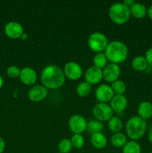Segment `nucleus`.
<instances>
[{"instance_id":"f257e3e1","label":"nucleus","mask_w":152,"mask_h":153,"mask_svg":"<svg viewBox=\"0 0 152 153\" xmlns=\"http://www.w3.org/2000/svg\"><path fill=\"white\" fill-rule=\"evenodd\" d=\"M41 82L48 90H55L61 88L65 83L66 77L63 70L55 64L46 66L41 73Z\"/></svg>"},{"instance_id":"f03ea898","label":"nucleus","mask_w":152,"mask_h":153,"mask_svg":"<svg viewBox=\"0 0 152 153\" xmlns=\"http://www.w3.org/2000/svg\"><path fill=\"white\" fill-rule=\"evenodd\" d=\"M104 54L107 61L111 64H118L124 62L128 56V46L122 41L113 40L108 43L107 48L104 50Z\"/></svg>"},{"instance_id":"7ed1b4c3","label":"nucleus","mask_w":152,"mask_h":153,"mask_svg":"<svg viewBox=\"0 0 152 153\" xmlns=\"http://www.w3.org/2000/svg\"><path fill=\"white\" fill-rule=\"evenodd\" d=\"M127 135L131 140H140L145 134L147 129L146 121L138 116H134L130 118L125 126Z\"/></svg>"},{"instance_id":"20e7f679","label":"nucleus","mask_w":152,"mask_h":153,"mask_svg":"<svg viewBox=\"0 0 152 153\" xmlns=\"http://www.w3.org/2000/svg\"><path fill=\"white\" fill-rule=\"evenodd\" d=\"M108 15L113 22L117 25H123L131 19L130 8L122 2H116L111 4L109 8Z\"/></svg>"},{"instance_id":"39448f33","label":"nucleus","mask_w":152,"mask_h":153,"mask_svg":"<svg viewBox=\"0 0 152 153\" xmlns=\"http://www.w3.org/2000/svg\"><path fill=\"white\" fill-rule=\"evenodd\" d=\"M87 43L91 50L99 53L105 50L108 45V40L105 34L97 31V32L92 33L89 35Z\"/></svg>"},{"instance_id":"423d86ee","label":"nucleus","mask_w":152,"mask_h":153,"mask_svg":"<svg viewBox=\"0 0 152 153\" xmlns=\"http://www.w3.org/2000/svg\"><path fill=\"white\" fill-rule=\"evenodd\" d=\"M92 114L95 120L101 122L109 121L113 117V111L110 105L107 103L99 102L92 108Z\"/></svg>"},{"instance_id":"0eeeda50","label":"nucleus","mask_w":152,"mask_h":153,"mask_svg":"<svg viewBox=\"0 0 152 153\" xmlns=\"http://www.w3.org/2000/svg\"><path fill=\"white\" fill-rule=\"evenodd\" d=\"M65 77L72 81L78 80L83 75V69L80 65L75 61H70L65 64L63 68Z\"/></svg>"},{"instance_id":"6e6552de","label":"nucleus","mask_w":152,"mask_h":153,"mask_svg":"<svg viewBox=\"0 0 152 153\" xmlns=\"http://www.w3.org/2000/svg\"><path fill=\"white\" fill-rule=\"evenodd\" d=\"M87 121L80 114H74L69 120V127L74 134H81L86 130Z\"/></svg>"},{"instance_id":"1a4fd4ad","label":"nucleus","mask_w":152,"mask_h":153,"mask_svg":"<svg viewBox=\"0 0 152 153\" xmlns=\"http://www.w3.org/2000/svg\"><path fill=\"white\" fill-rule=\"evenodd\" d=\"M4 31L5 35L8 38L16 40L20 38L22 34L24 33V29L22 25L19 22L10 21L4 25Z\"/></svg>"},{"instance_id":"9d476101","label":"nucleus","mask_w":152,"mask_h":153,"mask_svg":"<svg viewBox=\"0 0 152 153\" xmlns=\"http://www.w3.org/2000/svg\"><path fill=\"white\" fill-rule=\"evenodd\" d=\"M103 79L109 83H113L118 80L121 74V69L118 64H107L103 69Z\"/></svg>"},{"instance_id":"9b49d317","label":"nucleus","mask_w":152,"mask_h":153,"mask_svg":"<svg viewBox=\"0 0 152 153\" xmlns=\"http://www.w3.org/2000/svg\"><path fill=\"white\" fill-rule=\"evenodd\" d=\"M95 97L97 100L102 103H107L111 101L115 94L112 90L111 86L103 84L96 88L95 92Z\"/></svg>"},{"instance_id":"f8f14e48","label":"nucleus","mask_w":152,"mask_h":153,"mask_svg":"<svg viewBox=\"0 0 152 153\" xmlns=\"http://www.w3.org/2000/svg\"><path fill=\"white\" fill-rule=\"evenodd\" d=\"M85 82L90 85H97L103 79V71L95 66L89 67L84 73Z\"/></svg>"},{"instance_id":"ddd939ff","label":"nucleus","mask_w":152,"mask_h":153,"mask_svg":"<svg viewBox=\"0 0 152 153\" xmlns=\"http://www.w3.org/2000/svg\"><path fill=\"white\" fill-rule=\"evenodd\" d=\"M48 89L42 85H35L28 91V97L31 101L39 102L43 101L48 96Z\"/></svg>"},{"instance_id":"4468645a","label":"nucleus","mask_w":152,"mask_h":153,"mask_svg":"<svg viewBox=\"0 0 152 153\" xmlns=\"http://www.w3.org/2000/svg\"><path fill=\"white\" fill-rule=\"evenodd\" d=\"M128 99L125 95H115L110 102L113 113H122L128 107Z\"/></svg>"},{"instance_id":"2eb2a0df","label":"nucleus","mask_w":152,"mask_h":153,"mask_svg":"<svg viewBox=\"0 0 152 153\" xmlns=\"http://www.w3.org/2000/svg\"><path fill=\"white\" fill-rule=\"evenodd\" d=\"M19 79L25 85H34L37 80V72L31 67H24L21 70Z\"/></svg>"},{"instance_id":"dca6fc26","label":"nucleus","mask_w":152,"mask_h":153,"mask_svg":"<svg viewBox=\"0 0 152 153\" xmlns=\"http://www.w3.org/2000/svg\"><path fill=\"white\" fill-rule=\"evenodd\" d=\"M138 117L144 120L150 119L152 117V104L148 101H143L139 103L137 108Z\"/></svg>"},{"instance_id":"f3484780","label":"nucleus","mask_w":152,"mask_h":153,"mask_svg":"<svg viewBox=\"0 0 152 153\" xmlns=\"http://www.w3.org/2000/svg\"><path fill=\"white\" fill-rule=\"evenodd\" d=\"M131 16L137 19H143L148 14V9L144 4L135 2L130 7Z\"/></svg>"},{"instance_id":"a211bd4d","label":"nucleus","mask_w":152,"mask_h":153,"mask_svg":"<svg viewBox=\"0 0 152 153\" xmlns=\"http://www.w3.org/2000/svg\"><path fill=\"white\" fill-rule=\"evenodd\" d=\"M90 141L92 146L98 149H104L107 143V137L102 132H97L91 134Z\"/></svg>"},{"instance_id":"6ab92c4d","label":"nucleus","mask_w":152,"mask_h":153,"mask_svg":"<svg viewBox=\"0 0 152 153\" xmlns=\"http://www.w3.org/2000/svg\"><path fill=\"white\" fill-rule=\"evenodd\" d=\"M131 66H132L133 69L136 70V71L142 72L147 69V67H148V64L147 61H146L145 56L139 55V56L135 57L132 60Z\"/></svg>"},{"instance_id":"aec40b11","label":"nucleus","mask_w":152,"mask_h":153,"mask_svg":"<svg viewBox=\"0 0 152 153\" xmlns=\"http://www.w3.org/2000/svg\"><path fill=\"white\" fill-rule=\"evenodd\" d=\"M107 126H108L109 130L115 134V133L120 132L121 130L123 128V123L120 118L113 116L108 121Z\"/></svg>"},{"instance_id":"412c9836","label":"nucleus","mask_w":152,"mask_h":153,"mask_svg":"<svg viewBox=\"0 0 152 153\" xmlns=\"http://www.w3.org/2000/svg\"><path fill=\"white\" fill-rule=\"evenodd\" d=\"M110 142L115 147L123 148L128 141H127V137L123 133L118 132L115 133L112 135L111 138H110Z\"/></svg>"},{"instance_id":"4be33fe9","label":"nucleus","mask_w":152,"mask_h":153,"mask_svg":"<svg viewBox=\"0 0 152 153\" xmlns=\"http://www.w3.org/2000/svg\"><path fill=\"white\" fill-rule=\"evenodd\" d=\"M103 129H104V125L101 121H98L97 120H91L87 122L86 131L91 134L94 133L101 132Z\"/></svg>"},{"instance_id":"5701e85b","label":"nucleus","mask_w":152,"mask_h":153,"mask_svg":"<svg viewBox=\"0 0 152 153\" xmlns=\"http://www.w3.org/2000/svg\"><path fill=\"white\" fill-rule=\"evenodd\" d=\"M142 148L139 143L134 140L127 142L122 148V153H141Z\"/></svg>"},{"instance_id":"b1692460","label":"nucleus","mask_w":152,"mask_h":153,"mask_svg":"<svg viewBox=\"0 0 152 153\" xmlns=\"http://www.w3.org/2000/svg\"><path fill=\"white\" fill-rule=\"evenodd\" d=\"M107 61H107V57H106L105 54L103 53V52L97 53L94 56L93 60H92L94 66L98 67V68L101 69V70L104 69L107 65Z\"/></svg>"},{"instance_id":"393cba45","label":"nucleus","mask_w":152,"mask_h":153,"mask_svg":"<svg viewBox=\"0 0 152 153\" xmlns=\"http://www.w3.org/2000/svg\"><path fill=\"white\" fill-rule=\"evenodd\" d=\"M76 92L80 97H86L91 92V85L86 82H82L76 88Z\"/></svg>"},{"instance_id":"a878e982","label":"nucleus","mask_w":152,"mask_h":153,"mask_svg":"<svg viewBox=\"0 0 152 153\" xmlns=\"http://www.w3.org/2000/svg\"><path fill=\"white\" fill-rule=\"evenodd\" d=\"M111 88L115 95H124L126 91L127 87L123 81L118 79L112 83Z\"/></svg>"},{"instance_id":"bb28decb","label":"nucleus","mask_w":152,"mask_h":153,"mask_svg":"<svg viewBox=\"0 0 152 153\" xmlns=\"http://www.w3.org/2000/svg\"><path fill=\"white\" fill-rule=\"evenodd\" d=\"M72 148L76 149H81L85 143L84 137L80 134H74L70 139Z\"/></svg>"},{"instance_id":"cd10ccee","label":"nucleus","mask_w":152,"mask_h":153,"mask_svg":"<svg viewBox=\"0 0 152 153\" xmlns=\"http://www.w3.org/2000/svg\"><path fill=\"white\" fill-rule=\"evenodd\" d=\"M72 149L71 141L68 138H63L58 143V149L59 152L61 153H69Z\"/></svg>"},{"instance_id":"c85d7f7f","label":"nucleus","mask_w":152,"mask_h":153,"mask_svg":"<svg viewBox=\"0 0 152 153\" xmlns=\"http://www.w3.org/2000/svg\"><path fill=\"white\" fill-rule=\"evenodd\" d=\"M20 72L21 70L19 67L14 65H11L7 67L6 73H7V76L10 79H16V78H19Z\"/></svg>"},{"instance_id":"c756f323","label":"nucleus","mask_w":152,"mask_h":153,"mask_svg":"<svg viewBox=\"0 0 152 153\" xmlns=\"http://www.w3.org/2000/svg\"><path fill=\"white\" fill-rule=\"evenodd\" d=\"M145 58L146 61H147L148 66L152 67V47L149 48L145 52Z\"/></svg>"},{"instance_id":"7c9ffc66","label":"nucleus","mask_w":152,"mask_h":153,"mask_svg":"<svg viewBox=\"0 0 152 153\" xmlns=\"http://www.w3.org/2000/svg\"><path fill=\"white\" fill-rule=\"evenodd\" d=\"M5 149V142L2 137H0V153L4 152Z\"/></svg>"},{"instance_id":"2f4dec72","label":"nucleus","mask_w":152,"mask_h":153,"mask_svg":"<svg viewBox=\"0 0 152 153\" xmlns=\"http://www.w3.org/2000/svg\"><path fill=\"white\" fill-rule=\"evenodd\" d=\"M122 3L130 8V7L135 3V1H134V0H125Z\"/></svg>"},{"instance_id":"473e14b6","label":"nucleus","mask_w":152,"mask_h":153,"mask_svg":"<svg viewBox=\"0 0 152 153\" xmlns=\"http://www.w3.org/2000/svg\"><path fill=\"white\" fill-rule=\"evenodd\" d=\"M148 139L149 142L152 144V128L149 130L148 134Z\"/></svg>"},{"instance_id":"72a5a7b5","label":"nucleus","mask_w":152,"mask_h":153,"mask_svg":"<svg viewBox=\"0 0 152 153\" xmlns=\"http://www.w3.org/2000/svg\"><path fill=\"white\" fill-rule=\"evenodd\" d=\"M148 17L150 18V19H151L152 20V5H151L150 7H149V8L148 9Z\"/></svg>"},{"instance_id":"f704fd0d","label":"nucleus","mask_w":152,"mask_h":153,"mask_svg":"<svg viewBox=\"0 0 152 153\" xmlns=\"http://www.w3.org/2000/svg\"><path fill=\"white\" fill-rule=\"evenodd\" d=\"M28 38V34H27L25 32H24L23 34H22V36H21V37H20V39H22V40H26Z\"/></svg>"},{"instance_id":"c9c22d12","label":"nucleus","mask_w":152,"mask_h":153,"mask_svg":"<svg viewBox=\"0 0 152 153\" xmlns=\"http://www.w3.org/2000/svg\"><path fill=\"white\" fill-rule=\"evenodd\" d=\"M3 84H4V79H3L2 76H1V75H0V89H1V88H2Z\"/></svg>"},{"instance_id":"e433bc0d","label":"nucleus","mask_w":152,"mask_h":153,"mask_svg":"<svg viewBox=\"0 0 152 153\" xmlns=\"http://www.w3.org/2000/svg\"><path fill=\"white\" fill-rule=\"evenodd\" d=\"M149 153H152V152H149Z\"/></svg>"},{"instance_id":"4c0bfd02","label":"nucleus","mask_w":152,"mask_h":153,"mask_svg":"<svg viewBox=\"0 0 152 153\" xmlns=\"http://www.w3.org/2000/svg\"><path fill=\"white\" fill-rule=\"evenodd\" d=\"M58 153H61V152H58Z\"/></svg>"},{"instance_id":"58836bf2","label":"nucleus","mask_w":152,"mask_h":153,"mask_svg":"<svg viewBox=\"0 0 152 153\" xmlns=\"http://www.w3.org/2000/svg\"><path fill=\"white\" fill-rule=\"evenodd\" d=\"M151 118H152V117H151Z\"/></svg>"}]
</instances>
